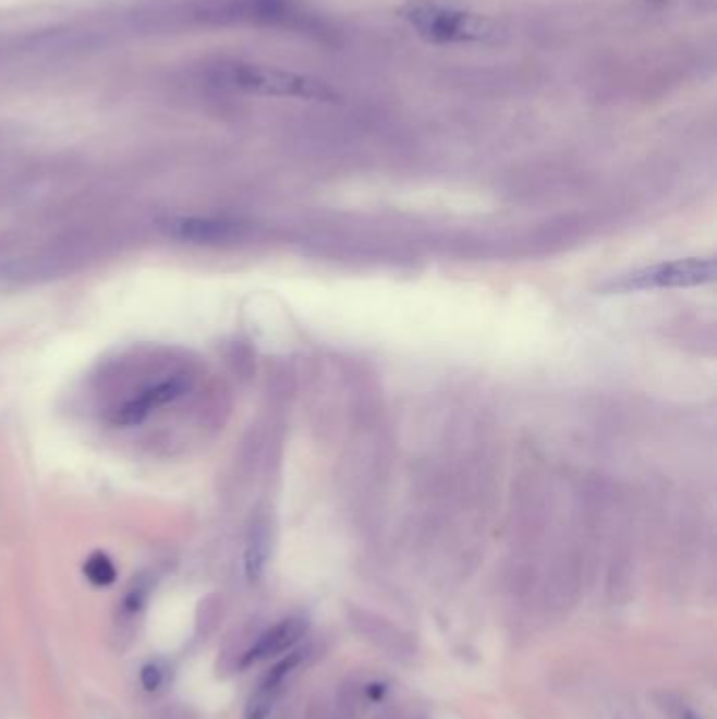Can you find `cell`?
Wrapping results in <instances>:
<instances>
[{
    "label": "cell",
    "instance_id": "cell-10",
    "mask_svg": "<svg viewBox=\"0 0 717 719\" xmlns=\"http://www.w3.org/2000/svg\"><path fill=\"white\" fill-rule=\"evenodd\" d=\"M148 596H150V583L142 576L129 587V592L124 594V598L120 601L124 614H137L146 606Z\"/></svg>",
    "mask_w": 717,
    "mask_h": 719
},
{
    "label": "cell",
    "instance_id": "cell-5",
    "mask_svg": "<svg viewBox=\"0 0 717 719\" xmlns=\"http://www.w3.org/2000/svg\"><path fill=\"white\" fill-rule=\"evenodd\" d=\"M187 388H190V383H187V379L183 375L165 379V381L151 386L148 390L142 391L137 398L124 402L119 411H117V415H114V423L120 425V427L139 425V423H144V421L150 417L151 411L180 400L181 395L187 391Z\"/></svg>",
    "mask_w": 717,
    "mask_h": 719
},
{
    "label": "cell",
    "instance_id": "cell-11",
    "mask_svg": "<svg viewBox=\"0 0 717 719\" xmlns=\"http://www.w3.org/2000/svg\"><path fill=\"white\" fill-rule=\"evenodd\" d=\"M167 669L160 665V662H146L142 667V673H139V680H142V686L146 692H158V690L165 686L167 682Z\"/></svg>",
    "mask_w": 717,
    "mask_h": 719
},
{
    "label": "cell",
    "instance_id": "cell-9",
    "mask_svg": "<svg viewBox=\"0 0 717 719\" xmlns=\"http://www.w3.org/2000/svg\"><path fill=\"white\" fill-rule=\"evenodd\" d=\"M83 572L90 585H95V587H110L117 583V566L110 560V556H106L104 551L90 553L83 566Z\"/></svg>",
    "mask_w": 717,
    "mask_h": 719
},
{
    "label": "cell",
    "instance_id": "cell-12",
    "mask_svg": "<svg viewBox=\"0 0 717 719\" xmlns=\"http://www.w3.org/2000/svg\"><path fill=\"white\" fill-rule=\"evenodd\" d=\"M673 719H703L692 707H688L686 703H680L678 709L673 711Z\"/></svg>",
    "mask_w": 717,
    "mask_h": 719
},
{
    "label": "cell",
    "instance_id": "cell-8",
    "mask_svg": "<svg viewBox=\"0 0 717 719\" xmlns=\"http://www.w3.org/2000/svg\"><path fill=\"white\" fill-rule=\"evenodd\" d=\"M269 545L268 535L259 528L251 535L248 545H246V553H244V570L251 583H255L266 569L268 562Z\"/></svg>",
    "mask_w": 717,
    "mask_h": 719
},
{
    "label": "cell",
    "instance_id": "cell-6",
    "mask_svg": "<svg viewBox=\"0 0 717 719\" xmlns=\"http://www.w3.org/2000/svg\"><path fill=\"white\" fill-rule=\"evenodd\" d=\"M305 655H307L305 650L289 653V655H284V659L276 662L269 669L268 675L262 680V684L251 694V698L246 703V709H244V719H268L280 692H282L284 682L289 680V675L293 671L300 669Z\"/></svg>",
    "mask_w": 717,
    "mask_h": 719
},
{
    "label": "cell",
    "instance_id": "cell-3",
    "mask_svg": "<svg viewBox=\"0 0 717 719\" xmlns=\"http://www.w3.org/2000/svg\"><path fill=\"white\" fill-rule=\"evenodd\" d=\"M716 280V261L712 257L678 259L669 264H658L653 268L631 271L628 276L608 282L601 291L606 293H635L651 289H684L701 287Z\"/></svg>",
    "mask_w": 717,
    "mask_h": 719
},
{
    "label": "cell",
    "instance_id": "cell-1",
    "mask_svg": "<svg viewBox=\"0 0 717 719\" xmlns=\"http://www.w3.org/2000/svg\"><path fill=\"white\" fill-rule=\"evenodd\" d=\"M400 15L421 38L434 45L488 42L497 36V26L488 17L434 0H409L400 7Z\"/></svg>",
    "mask_w": 717,
    "mask_h": 719
},
{
    "label": "cell",
    "instance_id": "cell-4",
    "mask_svg": "<svg viewBox=\"0 0 717 719\" xmlns=\"http://www.w3.org/2000/svg\"><path fill=\"white\" fill-rule=\"evenodd\" d=\"M158 230L171 240L185 244H219L239 236V223L212 217H167L158 221Z\"/></svg>",
    "mask_w": 717,
    "mask_h": 719
},
{
    "label": "cell",
    "instance_id": "cell-7",
    "mask_svg": "<svg viewBox=\"0 0 717 719\" xmlns=\"http://www.w3.org/2000/svg\"><path fill=\"white\" fill-rule=\"evenodd\" d=\"M305 631H307V625L301 619H287V621L274 625L242 657L240 667H251L255 662H262V660L271 659V657H278V655L289 653L300 642L301 637L305 635Z\"/></svg>",
    "mask_w": 717,
    "mask_h": 719
},
{
    "label": "cell",
    "instance_id": "cell-2",
    "mask_svg": "<svg viewBox=\"0 0 717 719\" xmlns=\"http://www.w3.org/2000/svg\"><path fill=\"white\" fill-rule=\"evenodd\" d=\"M221 83L232 89L271 95V97H300L314 101H332L337 95L325 81L303 76L295 72L257 65V63H228L221 68Z\"/></svg>",
    "mask_w": 717,
    "mask_h": 719
}]
</instances>
